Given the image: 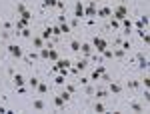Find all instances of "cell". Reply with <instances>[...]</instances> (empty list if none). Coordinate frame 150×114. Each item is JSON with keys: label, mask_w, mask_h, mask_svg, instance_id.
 Segmentation results:
<instances>
[{"label": "cell", "mask_w": 150, "mask_h": 114, "mask_svg": "<svg viewBox=\"0 0 150 114\" xmlns=\"http://www.w3.org/2000/svg\"><path fill=\"white\" fill-rule=\"evenodd\" d=\"M126 16H128V8H126V6H118V8L112 12V18L118 20V22H120V20H124Z\"/></svg>", "instance_id": "cell-1"}, {"label": "cell", "mask_w": 150, "mask_h": 114, "mask_svg": "<svg viewBox=\"0 0 150 114\" xmlns=\"http://www.w3.org/2000/svg\"><path fill=\"white\" fill-rule=\"evenodd\" d=\"M70 64H72V62H70L68 58H58L54 70H58V72H60V70H68V68H70Z\"/></svg>", "instance_id": "cell-2"}, {"label": "cell", "mask_w": 150, "mask_h": 114, "mask_svg": "<svg viewBox=\"0 0 150 114\" xmlns=\"http://www.w3.org/2000/svg\"><path fill=\"white\" fill-rule=\"evenodd\" d=\"M92 46L96 48V52H104V50L108 48V42H106V40H102V38H94Z\"/></svg>", "instance_id": "cell-3"}, {"label": "cell", "mask_w": 150, "mask_h": 114, "mask_svg": "<svg viewBox=\"0 0 150 114\" xmlns=\"http://www.w3.org/2000/svg\"><path fill=\"white\" fill-rule=\"evenodd\" d=\"M8 52H10L14 58H22V48H20V46H16V44L8 46Z\"/></svg>", "instance_id": "cell-4"}, {"label": "cell", "mask_w": 150, "mask_h": 114, "mask_svg": "<svg viewBox=\"0 0 150 114\" xmlns=\"http://www.w3.org/2000/svg\"><path fill=\"white\" fill-rule=\"evenodd\" d=\"M80 50H82V54L88 58V56H92V44H88V42H84V44H80Z\"/></svg>", "instance_id": "cell-5"}, {"label": "cell", "mask_w": 150, "mask_h": 114, "mask_svg": "<svg viewBox=\"0 0 150 114\" xmlns=\"http://www.w3.org/2000/svg\"><path fill=\"white\" fill-rule=\"evenodd\" d=\"M74 16L76 18H82L84 16V6H82L80 2H76V6H74Z\"/></svg>", "instance_id": "cell-6"}, {"label": "cell", "mask_w": 150, "mask_h": 114, "mask_svg": "<svg viewBox=\"0 0 150 114\" xmlns=\"http://www.w3.org/2000/svg\"><path fill=\"white\" fill-rule=\"evenodd\" d=\"M138 66H140L142 70L148 68V58L144 56V54H138Z\"/></svg>", "instance_id": "cell-7"}, {"label": "cell", "mask_w": 150, "mask_h": 114, "mask_svg": "<svg viewBox=\"0 0 150 114\" xmlns=\"http://www.w3.org/2000/svg\"><path fill=\"white\" fill-rule=\"evenodd\" d=\"M12 82H14L16 86H22L24 82H26V78H24L22 74H14V76H12Z\"/></svg>", "instance_id": "cell-8"}, {"label": "cell", "mask_w": 150, "mask_h": 114, "mask_svg": "<svg viewBox=\"0 0 150 114\" xmlns=\"http://www.w3.org/2000/svg\"><path fill=\"white\" fill-rule=\"evenodd\" d=\"M102 74H104V68H102V66H98V68L92 72V78H90V80H100V76H102Z\"/></svg>", "instance_id": "cell-9"}, {"label": "cell", "mask_w": 150, "mask_h": 114, "mask_svg": "<svg viewBox=\"0 0 150 114\" xmlns=\"http://www.w3.org/2000/svg\"><path fill=\"white\" fill-rule=\"evenodd\" d=\"M86 66H88V58H82V60L76 62V68H74V70H84Z\"/></svg>", "instance_id": "cell-10"}, {"label": "cell", "mask_w": 150, "mask_h": 114, "mask_svg": "<svg viewBox=\"0 0 150 114\" xmlns=\"http://www.w3.org/2000/svg\"><path fill=\"white\" fill-rule=\"evenodd\" d=\"M32 108H34V110H44L46 104H44V100H34V102H32Z\"/></svg>", "instance_id": "cell-11"}, {"label": "cell", "mask_w": 150, "mask_h": 114, "mask_svg": "<svg viewBox=\"0 0 150 114\" xmlns=\"http://www.w3.org/2000/svg\"><path fill=\"white\" fill-rule=\"evenodd\" d=\"M42 40H48V38H52V26H48V28H44V32H42V36H40Z\"/></svg>", "instance_id": "cell-12"}, {"label": "cell", "mask_w": 150, "mask_h": 114, "mask_svg": "<svg viewBox=\"0 0 150 114\" xmlns=\"http://www.w3.org/2000/svg\"><path fill=\"white\" fill-rule=\"evenodd\" d=\"M64 104H66V100H64L62 96H56V98H54V106H56V108H64Z\"/></svg>", "instance_id": "cell-13"}, {"label": "cell", "mask_w": 150, "mask_h": 114, "mask_svg": "<svg viewBox=\"0 0 150 114\" xmlns=\"http://www.w3.org/2000/svg\"><path fill=\"white\" fill-rule=\"evenodd\" d=\"M94 14H96V6H94V2H92V4L84 10V16H94Z\"/></svg>", "instance_id": "cell-14"}, {"label": "cell", "mask_w": 150, "mask_h": 114, "mask_svg": "<svg viewBox=\"0 0 150 114\" xmlns=\"http://www.w3.org/2000/svg\"><path fill=\"white\" fill-rule=\"evenodd\" d=\"M20 18H22L24 22H30V20H32V12H30V10H24L22 14H20Z\"/></svg>", "instance_id": "cell-15"}, {"label": "cell", "mask_w": 150, "mask_h": 114, "mask_svg": "<svg viewBox=\"0 0 150 114\" xmlns=\"http://www.w3.org/2000/svg\"><path fill=\"white\" fill-rule=\"evenodd\" d=\"M70 30H72V26H70V24H66V22H60V32H62V34H68Z\"/></svg>", "instance_id": "cell-16"}, {"label": "cell", "mask_w": 150, "mask_h": 114, "mask_svg": "<svg viewBox=\"0 0 150 114\" xmlns=\"http://www.w3.org/2000/svg\"><path fill=\"white\" fill-rule=\"evenodd\" d=\"M32 46H34V48H42V46H44V40H42L40 36H38V38H32Z\"/></svg>", "instance_id": "cell-17"}, {"label": "cell", "mask_w": 150, "mask_h": 114, "mask_svg": "<svg viewBox=\"0 0 150 114\" xmlns=\"http://www.w3.org/2000/svg\"><path fill=\"white\" fill-rule=\"evenodd\" d=\"M120 90H122V88H120V84H116V82H112V80H110V92L120 94Z\"/></svg>", "instance_id": "cell-18"}, {"label": "cell", "mask_w": 150, "mask_h": 114, "mask_svg": "<svg viewBox=\"0 0 150 114\" xmlns=\"http://www.w3.org/2000/svg\"><path fill=\"white\" fill-rule=\"evenodd\" d=\"M110 14H112V8H100V10H98V16H102V18L110 16Z\"/></svg>", "instance_id": "cell-19"}, {"label": "cell", "mask_w": 150, "mask_h": 114, "mask_svg": "<svg viewBox=\"0 0 150 114\" xmlns=\"http://www.w3.org/2000/svg\"><path fill=\"white\" fill-rule=\"evenodd\" d=\"M36 90L40 92V94H46V92H48V86L44 84V82H38V86H36Z\"/></svg>", "instance_id": "cell-20"}, {"label": "cell", "mask_w": 150, "mask_h": 114, "mask_svg": "<svg viewBox=\"0 0 150 114\" xmlns=\"http://www.w3.org/2000/svg\"><path fill=\"white\" fill-rule=\"evenodd\" d=\"M70 50H72V52H78V50H80V42H78V40H72V42H70Z\"/></svg>", "instance_id": "cell-21"}, {"label": "cell", "mask_w": 150, "mask_h": 114, "mask_svg": "<svg viewBox=\"0 0 150 114\" xmlns=\"http://www.w3.org/2000/svg\"><path fill=\"white\" fill-rule=\"evenodd\" d=\"M48 60H58V52L54 50V48L48 50Z\"/></svg>", "instance_id": "cell-22"}, {"label": "cell", "mask_w": 150, "mask_h": 114, "mask_svg": "<svg viewBox=\"0 0 150 114\" xmlns=\"http://www.w3.org/2000/svg\"><path fill=\"white\" fill-rule=\"evenodd\" d=\"M138 34H140V38L144 40V44H148V42H150V36H148V32H144V30H138Z\"/></svg>", "instance_id": "cell-23"}, {"label": "cell", "mask_w": 150, "mask_h": 114, "mask_svg": "<svg viewBox=\"0 0 150 114\" xmlns=\"http://www.w3.org/2000/svg\"><path fill=\"white\" fill-rule=\"evenodd\" d=\"M120 22H124V28H126V34H128V32L132 30V22H130L128 18H124V20H120Z\"/></svg>", "instance_id": "cell-24"}, {"label": "cell", "mask_w": 150, "mask_h": 114, "mask_svg": "<svg viewBox=\"0 0 150 114\" xmlns=\"http://www.w3.org/2000/svg\"><path fill=\"white\" fill-rule=\"evenodd\" d=\"M106 108H104V104H100V102H96L94 104V112H104Z\"/></svg>", "instance_id": "cell-25"}, {"label": "cell", "mask_w": 150, "mask_h": 114, "mask_svg": "<svg viewBox=\"0 0 150 114\" xmlns=\"http://www.w3.org/2000/svg\"><path fill=\"white\" fill-rule=\"evenodd\" d=\"M26 24H28V22H24L22 18H20V20L16 22V30H22V28H26Z\"/></svg>", "instance_id": "cell-26"}, {"label": "cell", "mask_w": 150, "mask_h": 114, "mask_svg": "<svg viewBox=\"0 0 150 114\" xmlns=\"http://www.w3.org/2000/svg\"><path fill=\"white\" fill-rule=\"evenodd\" d=\"M28 82H30V86H32V88H36V86H38V82H40V80L36 78V76H32V78H28Z\"/></svg>", "instance_id": "cell-27"}, {"label": "cell", "mask_w": 150, "mask_h": 114, "mask_svg": "<svg viewBox=\"0 0 150 114\" xmlns=\"http://www.w3.org/2000/svg\"><path fill=\"white\" fill-rule=\"evenodd\" d=\"M130 108H132V110H134V112H142V110H144V108H142V106H140V104H130Z\"/></svg>", "instance_id": "cell-28"}, {"label": "cell", "mask_w": 150, "mask_h": 114, "mask_svg": "<svg viewBox=\"0 0 150 114\" xmlns=\"http://www.w3.org/2000/svg\"><path fill=\"white\" fill-rule=\"evenodd\" d=\"M48 50H50L48 46H46V48L42 46V48H40V56H42V58H48Z\"/></svg>", "instance_id": "cell-29"}, {"label": "cell", "mask_w": 150, "mask_h": 114, "mask_svg": "<svg viewBox=\"0 0 150 114\" xmlns=\"http://www.w3.org/2000/svg\"><path fill=\"white\" fill-rule=\"evenodd\" d=\"M112 54H114L116 58H122L124 56V50H122V48H120V50H112Z\"/></svg>", "instance_id": "cell-30"}, {"label": "cell", "mask_w": 150, "mask_h": 114, "mask_svg": "<svg viewBox=\"0 0 150 114\" xmlns=\"http://www.w3.org/2000/svg\"><path fill=\"white\" fill-rule=\"evenodd\" d=\"M54 82H56V84H60V86H62V84H64V82H66V80H64V74H60V76H56V80H54Z\"/></svg>", "instance_id": "cell-31"}, {"label": "cell", "mask_w": 150, "mask_h": 114, "mask_svg": "<svg viewBox=\"0 0 150 114\" xmlns=\"http://www.w3.org/2000/svg\"><path fill=\"white\" fill-rule=\"evenodd\" d=\"M20 34H22L24 38H30V36H32V32H30L28 28H22V32H20Z\"/></svg>", "instance_id": "cell-32"}, {"label": "cell", "mask_w": 150, "mask_h": 114, "mask_svg": "<svg viewBox=\"0 0 150 114\" xmlns=\"http://www.w3.org/2000/svg\"><path fill=\"white\" fill-rule=\"evenodd\" d=\"M140 86V82H136V80H130L128 82V88H138Z\"/></svg>", "instance_id": "cell-33"}, {"label": "cell", "mask_w": 150, "mask_h": 114, "mask_svg": "<svg viewBox=\"0 0 150 114\" xmlns=\"http://www.w3.org/2000/svg\"><path fill=\"white\" fill-rule=\"evenodd\" d=\"M44 6H48V8L56 6V0H44Z\"/></svg>", "instance_id": "cell-34"}, {"label": "cell", "mask_w": 150, "mask_h": 114, "mask_svg": "<svg viewBox=\"0 0 150 114\" xmlns=\"http://www.w3.org/2000/svg\"><path fill=\"white\" fill-rule=\"evenodd\" d=\"M24 10H26V6H24V4H16V12H18V14H22Z\"/></svg>", "instance_id": "cell-35"}, {"label": "cell", "mask_w": 150, "mask_h": 114, "mask_svg": "<svg viewBox=\"0 0 150 114\" xmlns=\"http://www.w3.org/2000/svg\"><path fill=\"white\" fill-rule=\"evenodd\" d=\"M62 34V32H60V26H54V28H52V36H60Z\"/></svg>", "instance_id": "cell-36"}, {"label": "cell", "mask_w": 150, "mask_h": 114, "mask_svg": "<svg viewBox=\"0 0 150 114\" xmlns=\"http://www.w3.org/2000/svg\"><path fill=\"white\" fill-rule=\"evenodd\" d=\"M96 98H106V90H96Z\"/></svg>", "instance_id": "cell-37"}, {"label": "cell", "mask_w": 150, "mask_h": 114, "mask_svg": "<svg viewBox=\"0 0 150 114\" xmlns=\"http://www.w3.org/2000/svg\"><path fill=\"white\" fill-rule=\"evenodd\" d=\"M140 22H142V26H148V16H146V14L140 16Z\"/></svg>", "instance_id": "cell-38"}, {"label": "cell", "mask_w": 150, "mask_h": 114, "mask_svg": "<svg viewBox=\"0 0 150 114\" xmlns=\"http://www.w3.org/2000/svg\"><path fill=\"white\" fill-rule=\"evenodd\" d=\"M60 96H62V98H64V100H66V102H68V100H70V92H66V90L62 92V94H60Z\"/></svg>", "instance_id": "cell-39"}, {"label": "cell", "mask_w": 150, "mask_h": 114, "mask_svg": "<svg viewBox=\"0 0 150 114\" xmlns=\"http://www.w3.org/2000/svg\"><path fill=\"white\" fill-rule=\"evenodd\" d=\"M66 92H70V94H74V92H76V88H74L72 84H68V86H66Z\"/></svg>", "instance_id": "cell-40"}, {"label": "cell", "mask_w": 150, "mask_h": 114, "mask_svg": "<svg viewBox=\"0 0 150 114\" xmlns=\"http://www.w3.org/2000/svg\"><path fill=\"white\" fill-rule=\"evenodd\" d=\"M142 84L148 88V84H150V76H144V80H142Z\"/></svg>", "instance_id": "cell-41"}, {"label": "cell", "mask_w": 150, "mask_h": 114, "mask_svg": "<svg viewBox=\"0 0 150 114\" xmlns=\"http://www.w3.org/2000/svg\"><path fill=\"white\" fill-rule=\"evenodd\" d=\"M144 100H146V102H150V92H148V88L144 90Z\"/></svg>", "instance_id": "cell-42"}, {"label": "cell", "mask_w": 150, "mask_h": 114, "mask_svg": "<svg viewBox=\"0 0 150 114\" xmlns=\"http://www.w3.org/2000/svg\"><path fill=\"white\" fill-rule=\"evenodd\" d=\"M56 8H64V2L62 0H56Z\"/></svg>", "instance_id": "cell-43"}, {"label": "cell", "mask_w": 150, "mask_h": 114, "mask_svg": "<svg viewBox=\"0 0 150 114\" xmlns=\"http://www.w3.org/2000/svg\"><path fill=\"white\" fill-rule=\"evenodd\" d=\"M86 94H94V88H92V86H86Z\"/></svg>", "instance_id": "cell-44"}, {"label": "cell", "mask_w": 150, "mask_h": 114, "mask_svg": "<svg viewBox=\"0 0 150 114\" xmlns=\"http://www.w3.org/2000/svg\"><path fill=\"white\" fill-rule=\"evenodd\" d=\"M118 26H120V22H118V20H114V18H112V28H118Z\"/></svg>", "instance_id": "cell-45"}, {"label": "cell", "mask_w": 150, "mask_h": 114, "mask_svg": "<svg viewBox=\"0 0 150 114\" xmlns=\"http://www.w3.org/2000/svg\"><path fill=\"white\" fill-rule=\"evenodd\" d=\"M128 48H130V42H124V44H122V50H124V52H126Z\"/></svg>", "instance_id": "cell-46"}]
</instances>
